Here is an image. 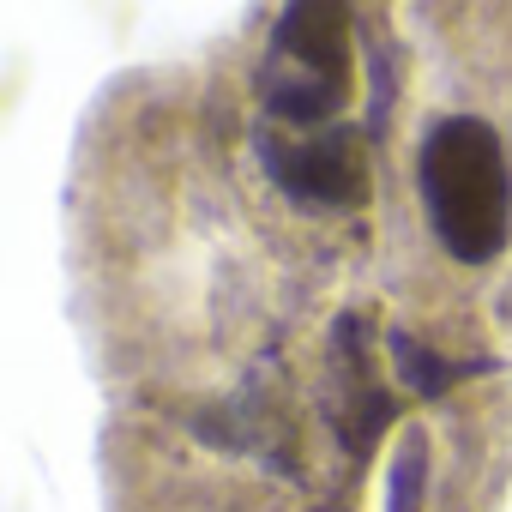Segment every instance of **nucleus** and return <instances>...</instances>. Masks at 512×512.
I'll use <instances>...</instances> for the list:
<instances>
[{
    "mask_svg": "<svg viewBox=\"0 0 512 512\" xmlns=\"http://www.w3.org/2000/svg\"><path fill=\"white\" fill-rule=\"evenodd\" d=\"M260 163L266 175L308 211H362L374 193V163L368 139L356 127H320V133H260Z\"/></svg>",
    "mask_w": 512,
    "mask_h": 512,
    "instance_id": "3",
    "label": "nucleus"
},
{
    "mask_svg": "<svg viewBox=\"0 0 512 512\" xmlns=\"http://www.w3.org/2000/svg\"><path fill=\"white\" fill-rule=\"evenodd\" d=\"M416 193L428 235L452 266H494L512 247V145L476 109L434 115L416 145Z\"/></svg>",
    "mask_w": 512,
    "mask_h": 512,
    "instance_id": "1",
    "label": "nucleus"
},
{
    "mask_svg": "<svg viewBox=\"0 0 512 512\" xmlns=\"http://www.w3.org/2000/svg\"><path fill=\"white\" fill-rule=\"evenodd\" d=\"M356 91V43L344 7H290L278 19L272 55L260 67L266 127L278 133H320L338 127V109Z\"/></svg>",
    "mask_w": 512,
    "mask_h": 512,
    "instance_id": "2",
    "label": "nucleus"
},
{
    "mask_svg": "<svg viewBox=\"0 0 512 512\" xmlns=\"http://www.w3.org/2000/svg\"><path fill=\"white\" fill-rule=\"evenodd\" d=\"M211 512H247V506H211Z\"/></svg>",
    "mask_w": 512,
    "mask_h": 512,
    "instance_id": "4",
    "label": "nucleus"
}]
</instances>
